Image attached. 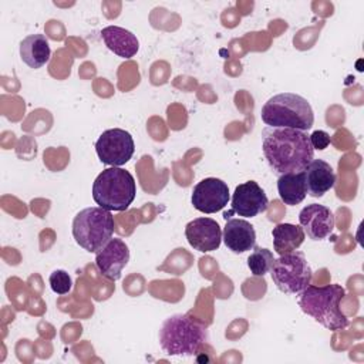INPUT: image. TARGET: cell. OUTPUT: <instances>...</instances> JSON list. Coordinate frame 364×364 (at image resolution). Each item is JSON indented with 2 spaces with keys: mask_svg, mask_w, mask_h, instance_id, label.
<instances>
[{
  "mask_svg": "<svg viewBox=\"0 0 364 364\" xmlns=\"http://www.w3.org/2000/svg\"><path fill=\"white\" fill-rule=\"evenodd\" d=\"M263 155L277 176L303 172L314 159V148L307 131L266 127L262 131Z\"/></svg>",
  "mask_w": 364,
  "mask_h": 364,
  "instance_id": "6da1fadb",
  "label": "cell"
},
{
  "mask_svg": "<svg viewBox=\"0 0 364 364\" xmlns=\"http://www.w3.org/2000/svg\"><path fill=\"white\" fill-rule=\"evenodd\" d=\"M208 338L206 324L189 314H172L159 328V346L171 357H193Z\"/></svg>",
  "mask_w": 364,
  "mask_h": 364,
  "instance_id": "7a4b0ae2",
  "label": "cell"
},
{
  "mask_svg": "<svg viewBox=\"0 0 364 364\" xmlns=\"http://www.w3.org/2000/svg\"><path fill=\"white\" fill-rule=\"evenodd\" d=\"M344 296L346 290L340 284H309L297 293V303L303 313L314 318L327 330L337 331L348 326V318L340 309V301Z\"/></svg>",
  "mask_w": 364,
  "mask_h": 364,
  "instance_id": "3957f363",
  "label": "cell"
},
{
  "mask_svg": "<svg viewBox=\"0 0 364 364\" xmlns=\"http://www.w3.org/2000/svg\"><path fill=\"white\" fill-rule=\"evenodd\" d=\"M260 118L267 127L309 131L314 122V112L304 97L294 92H282L264 102Z\"/></svg>",
  "mask_w": 364,
  "mask_h": 364,
  "instance_id": "277c9868",
  "label": "cell"
},
{
  "mask_svg": "<svg viewBox=\"0 0 364 364\" xmlns=\"http://www.w3.org/2000/svg\"><path fill=\"white\" fill-rule=\"evenodd\" d=\"M135 195L136 183L134 176L119 166L104 169L92 183V199L98 206L109 212L127 210Z\"/></svg>",
  "mask_w": 364,
  "mask_h": 364,
  "instance_id": "5b68a950",
  "label": "cell"
},
{
  "mask_svg": "<svg viewBox=\"0 0 364 364\" xmlns=\"http://www.w3.org/2000/svg\"><path fill=\"white\" fill-rule=\"evenodd\" d=\"M114 216L101 206L80 210L73 220V236L78 246L90 253L100 252L112 237Z\"/></svg>",
  "mask_w": 364,
  "mask_h": 364,
  "instance_id": "8992f818",
  "label": "cell"
},
{
  "mask_svg": "<svg viewBox=\"0 0 364 364\" xmlns=\"http://www.w3.org/2000/svg\"><path fill=\"white\" fill-rule=\"evenodd\" d=\"M270 276L276 287L286 294H297L311 282V267L301 252H290L274 259Z\"/></svg>",
  "mask_w": 364,
  "mask_h": 364,
  "instance_id": "52a82bcc",
  "label": "cell"
},
{
  "mask_svg": "<svg viewBox=\"0 0 364 364\" xmlns=\"http://www.w3.org/2000/svg\"><path fill=\"white\" fill-rule=\"evenodd\" d=\"M135 144L132 135L121 128L104 131L95 142V152L100 161L109 166H122L134 155Z\"/></svg>",
  "mask_w": 364,
  "mask_h": 364,
  "instance_id": "ba28073f",
  "label": "cell"
},
{
  "mask_svg": "<svg viewBox=\"0 0 364 364\" xmlns=\"http://www.w3.org/2000/svg\"><path fill=\"white\" fill-rule=\"evenodd\" d=\"M232 210L223 215L225 219H229L233 213L245 218H255L266 212L269 206V199L264 191L255 181H247L236 186L232 195Z\"/></svg>",
  "mask_w": 364,
  "mask_h": 364,
  "instance_id": "9c48e42d",
  "label": "cell"
},
{
  "mask_svg": "<svg viewBox=\"0 0 364 364\" xmlns=\"http://www.w3.org/2000/svg\"><path fill=\"white\" fill-rule=\"evenodd\" d=\"M230 199L226 182L219 178H205L193 186L191 202L202 213H216L222 210Z\"/></svg>",
  "mask_w": 364,
  "mask_h": 364,
  "instance_id": "30bf717a",
  "label": "cell"
},
{
  "mask_svg": "<svg viewBox=\"0 0 364 364\" xmlns=\"http://www.w3.org/2000/svg\"><path fill=\"white\" fill-rule=\"evenodd\" d=\"M129 262V249L119 237H111L109 242L95 255L97 270L108 280H118L124 267Z\"/></svg>",
  "mask_w": 364,
  "mask_h": 364,
  "instance_id": "8fae6325",
  "label": "cell"
},
{
  "mask_svg": "<svg viewBox=\"0 0 364 364\" xmlns=\"http://www.w3.org/2000/svg\"><path fill=\"white\" fill-rule=\"evenodd\" d=\"M185 236L188 243L199 252H213L220 246L222 229L215 219L196 218L191 220L185 228Z\"/></svg>",
  "mask_w": 364,
  "mask_h": 364,
  "instance_id": "7c38bea8",
  "label": "cell"
},
{
  "mask_svg": "<svg viewBox=\"0 0 364 364\" xmlns=\"http://www.w3.org/2000/svg\"><path fill=\"white\" fill-rule=\"evenodd\" d=\"M299 222L311 240H323L328 237L336 225L333 212L327 206L318 203L304 206L299 213Z\"/></svg>",
  "mask_w": 364,
  "mask_h": 364,
  "instance_id": "4fadbf2b",
  "label": "cell"
},
{
  "mask_svg": "<svg viewBox=\"0 0 364 364\" xmlns=\"http://www.w3.org/2000/svg\"><path fill=\"white\" fill-rule=\"evenodd\" d=\"M226 247L233 253H245L256 246V232L250 222L245 219H226L222 232Z\"/></svg>",
  "mask_w": 364,
  "mask_h": 364,
  "instance_id": "5bb4252c",
  "label": "cell"
},
{
  "mask_svg": "<svg viewBox=\"0 0 364 364\" xmlns=\"http://www.w3.org/2000/svg\"><path fill=\"white\" fill-rule=\"evenodd\" d=\"M307 193L313 198H321L336 183V173L330 164L323 159H313L304 169Z\"/></svg>",
  "mask_w": 364,
  "mask_h": 364,
  "instance_id": "9a60e30c",
  "label": "cell"
},
{
  "mask_svg": "<svg viewBox=\"0 0 364 364\" xmlns=\"http://www.w3.org/2000/svg\"><path fill=\"white\" fill-rule=\"evenodd\" d=\"M101 38L107 48L121 58H132L139 50V41L134 33L119 26H107L101 30Z\"/></svg>",
  "mask_w": 364,
  "mask_h": 364,
  "instance_id": "2e32d148",
  "label": "cell"
},
{
  "mask_svg": "<svg viewBox=\"0 0 364 364\" xmlns=\"http://www.w3.org/2000/svg\"><path fill=\"white\" fill-rule=\"evenodd\" d=\"M20 57L30 68H41L48 63L51 50L44 34H30L20 43Z\"/></svg>",
  "mask_w": 364,
  "mask_h": 364,
  "instance_id": "e0dca14e",
  "label": "cell"
},
{
  "mask_svg": "<svg viewBox=\"0 0 364 364\" xmlns=\"http://www.w3.org/2000/svg\"><path fill=\"white\" fill-rule=\"evenodd\" d=\"M273 249L277 255H286L294 252L304 242V230L300 225L279 223L272 230Z\"/></svg>",
  "mask_w": 364,
  "mask_h": 364,
  "instance_id": "ac0fdd59",
  "label": "cell"
},
{
  "mask_svg": "<svg viewBox=\"0 0 364 364\" xmlns=\"http://www.w3.org/2000/svg\"><path fill=\"white\" fill-rule=\"evenodd\" d=\"M277 192L284 205H299L307 196L304 171L283 173L277 179Z\"/></svg>",
  "mask_w": 364,
  "mask_h": 364,
  "instance_id": "d6986e66",
  "label": "cell"
},
{
  "mask_svg": "<svg viewBox=\"0 0 364 364\" xmlns=\"http://www.w3.org/2000/svg\"><path fill=\"white\" fill-rule=\"evenodd\" d=\"M274 262L272 250L266 247H256L247 257V267L253 276H264L267 272H270V267Z\"/></svg>",
  "mask_w": 364,
  "mask_h": 364,
  "instance_id": "ffe728a7",
  "label": "cell"
},
{
  "mask_svg": "<svg viewBox=\"0 0 364 364\" xmlns=\"http://www.w3.org/2000/svg\"><path fill=\"white\" fill-rule=\"evenodd\" d=\"M48 282H50L51 290L57 294H67L73 287V280H71L70 274L65 270H61V269L54 270L50 274Z\"/></svg>",
  "mask_w": 364,
  "mask_h": 364,
  "instance_id": "44dd1931",
  "label": "cell"
},
{
  "mask_svg": "<svg viewBox=\"0 0 364 364\" xmlns=\"http://www.w3.org/2000/svg\"><path fill=\"white\" fill-rule=\"evenodd\" d=\"M310 142L314 149H326L330 144V135L324 131H314L310 135Z\"/></svg>",
  "mask_w": 364,
  "mask_h": 364,
  "instance_id": "7402d4cb",
  "label": "cell"
}]
</instances>
